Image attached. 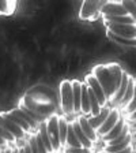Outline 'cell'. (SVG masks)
Wrapping results in <instances>:
<instances>
[{
  "mask_svg": "<svg viewBox=\"0 0 136 153\" xmlns=\"http://www.w3.org/2000/svg\"><path fill=\"white\" fill-rule=\"evenodd\" d=\"M91 74L95 76V79L99 82L101 88L104 89L105 96H106V100L112 101L113 96L116 94V81L112 76V74L109 73L106 64H98L93 68Z\"/></svg>",
  "mask_w": 136,
  "mask_h": 153,
  "instance_id": "6da1fadb",
  "label": "cell"
},
{
  "mask_svg": "<svg viewBox=\"0 0 136 153\" xmlns=\"http://www.w3.org/2000/svg\"><path fill=\"white\" fill-rule=\"evenodd\" d=\"M60 102H61V109L65 114H72L74 92H72V83L68 79H64L60 85Z\"/></svg>",
  "mask_w": 136,
  "mask_h": 153,
  "instance_id": "7a4b0ae2",
  "label": "cell"
},
{
  "mask_svg": "<svg viewBox=\"0 0 136 153\" xmlns=\"http://www.w3.org/2000/svg\"><path fill=\"white\" fill-rule=\"evenodd\" d=\"M106 1H83L79 10V18L85 21H94L99 16L101 8Z\"/></svg>",
  "mask_w": 136,
  "mask_h": 153,
  "instance_id": "3957f363",
  "label": "cell"
},
{
  "mask_svg": "<svg viewBox=\"0 0 136 153\" xmlns=\"http://www.w3.org/2000/svg\"><path fill=\"white\" fill-rule=\"evenodd\" d=\"M59 118L57 115H52L49 116L46 120V131H48V135L51 138V142H52V146H53L54 153L60 152L61 149V143H60V138H59Z\"/></svg>",
  "mask_w": 136,
  "mask_h": 153,
  "instance_id": "277c9868",
  "label": "cell"
},
{
  "mask_svg": "<svg viewBox=\"0 0 136 153\" xmlns=\"http://www.w3.org/2000/svg\"><path fill=\"white\" fill-rule=\"evenodd\" d=\"M108 32L113 33L121 38L136 40V25H116V23H106Z\"/></svg>",
  "mask_w": 136,
  "mask_h": 153,
  "instance_id": "5b68a950",
  "label": "cell"
},
{
  "mask_svg": "<svg viewBox=\"0 0 136 153\" xmlns=\"http://www.w3.org/2000/svg\"><path fill=\"white\" fill-rule=\"evenodd\" d=\"M85 83L89 86L93 92H94L95 97H97L99 105H101V108H105V105H106L108 100H106V96H105L104 89L101 88V85H99L98 81L95 79V76L93 75V74H87V75L85 76Z\"/></svg>",
  "mask_w": 136,
  "mask_h": 153,
  "instance_id": "8992f818",
  "label": "cell"
},
{
  "mask_svg": "<svg viewBox=\"0 0 136 153\" xmlns=\"http://www.w3.org/2000/svg\"><path fill=\"white\" fill-rule=\"evenodd\" d=\"M102 16H125L128 11L125 10L123 1H106L101 8Z\"/></svg>",
  "mask_w": 136,
  "mask_h": 153,
  "instance_id": "52a82bcc",
  "label": "cell"
},
{
  "mask_svg": "<svg viewBox=\"0 0 136 153\" xmlns=\"http://www.w3.org/2000/svg\"><path fill=\"white\" fill-rule=\"evenodd\" d=\"M120 119H121L120 111H118L117 108H112L110 112H109V115H108V118H106V120H105L104 124L97 130V134H98L99 137H104L105 134H108L109 131L117 124V122L120 120Z\"/></svg>",
  "mask_w": 136,
  "mask_h": 153,
  "instance_id": "ba28073f",
  "label": "cell"
},
{
  "mask_svg": "<svg viewBox=\"0 0 136 153\" xmlns=\"http://www.w3.org/2000/svg\"><path fill=\"white\" fill-rule=\"evenodd\" d=\"M0 126H1V127H6L16 140H22V138L25 137V131L19 127L16 123H14L12 120L4 118L3 115H0Z\"/></svg>",
  "mask_w": 136,
  "mask_h": 153,
  "instance_id": "9c48e42d",
  "label": "cell"
},
{
  "mask_svg": "<svg viewBox=\"0 0 136 153\" xmlns=\"http://www.w3.org/2000/svg\"><path fill=\"white\" fill-rule=\"evenodd\" d=\"M78 120H79V124H80V127H82L83 133L86 134V137L89 138V140L91 141L93 143L97 142V141L99 140V135L97 134V131H95L94 128L90 126L87 118H86V116H79V119H78Z\"/></svg>",
  "mask_w": 136,
  "mask_h": 153,
  "instance_id": "30bf717a",
  "label": "cell"
},
{
  "mask_svg": "<svg viewBox=\"0 0 136 153\" xmlns=\"http://www.w3.org/2000/svg\"><path fill=\"white\" fill-rule=\"evenodd\" d=\"M72 123V127H74V131H75L76 134V137H78V140L80 141V143H82V146L86 148V149H93V142L89 140V138L86 137V134L83 133L82 127H80V124H79V120L76 119V120H72L71 122Z\"/></svg>",
  "mask_w": 136,
  "mask_h": 153,
  "instance_id": "8fae6325",
  "label": "cell"
},
{
  "mask_svg": "<svg viewBox=\"0 0 136 153\" xmlns=\"http://www.w3.org/2000/svg\"><path fill=\"white\" fill-rule=\"evenodd\" d=\"M72 92H74V112H82L80 99H82V82L78 79H72Z\"/></svg>",
  "mask_w": 136,
  "mask_h": 153,
  "instance_id": "7c38bea8",
  "label": "cell"
},
{
  "mask_svg": "<svg viewBox=\"0 0 136 153\" xmlns=\"http://www.w3.org/2000/svg\"><path fill=\"white\" fill-rule=\"evenodd\" d=\"M132 133L128 135L127 138H125V141H123L121 143H117V145H104V148H102V152L105 153H116V152H121V150L127 149V148L132 146Z\"/></svg>",
  "mask_w": 136,
  "mask_h": 153,
  "instance_id": "4fadbf2b",
  "label": "cell"
},
{
  "mask_svg": "<svg viewBox=\"0 0 136 153\" xmlns=\"http://www.w3.org/2000/svg\"><path fill=\"white\" fill-rule=\"evenodd\" d=\"M0 115H3L4 118H7V119H10V120H12L14 123H16L19 126V127L22 128L25 133H29V131H32L33 128H32V126L27 123V122H25L23 119H21L18 116V115H15L12 111H4V112H0Z\"/></svg>",
  "mask_w": 136,
  "mask_h": 153,
  "instance_id": "5bb4252c",
  "label": "cell"
},
{
  "mask_svg": "<svg viewBox=\"0 0 136 153\" xmlns=\"http://www.w3.org/2000/svg\"><path fill=\"white\" fill-rule=\"evenodd\" d=\"M129 74L128 73H125L124 71L123 73V81H121V85H120V88H118V90H117V93L113 96V99H112V101L114 102V104H120V101L123 100V97H124V94H125V92H127V88H128V83H129Z\"/></svg>",
  "mask_w": 136,
  "mask_h": 153,
  "instance_id": "9a60e30c",
  "label": "cell"
},
{
  "mask_svg": "<svg viewBox=\"0 0 136 153\" xmlns=\"http://www.w3.org/2000/svg\"><path fill=\"white\" fill-rule=\"evenodd\" d=\"M109 112H110V109H109V108H102L101 114H99L98 116H94V118H93V116H90V118H87V120H89L90 126H91V127L94 128L95 131H97V130H98V128L102 126V124H104V122L106 120V118H108Z\"/></svg>",
  "mask_w": 136,
  "mask_h": 153,
  "instance_id": "2e32d148",
  "label": "cell"
},
{
  "mask_svg": "<svg viewBox=\"0 0 136 153\" xmlns=\"http://www.w3.org/2000/svg\"><path fill=\"white\" fill-rule=\"evenodd\" d=\"M125 124H127L125 120H124V119H120V120L117 122V124H116L108 134H105L104 137H102V141H104V142H108V141H112L116 137H118V135L121 134V131L124 130V127H125Z\"/></svg>",
  "mask_w": 136,
  "mask_h": 153,
  "instance_id": "e0dca14e",
  "label": "cell"
},
{
  "mask_svg": "<svg viewBox=\"0 0 136 153\" xmlns=\"http://www.w3.org/2000/svg\"><path fill=\"white\" fill-rule=\"evenodd\" d=\"M80 108L85 115H89L91 111V105H90V97H89V90H87V85L82 83V99H80Z\"/></svg>",
  "mask_w": 136,
  "mask_h": 153,
  "instance_id": "ac0fdd59",
  "label": "cell"
},
{
  "mask_svg": "<svg viewBox=\"0 0 136 153\" xmlns=\"http://www.w3.org/2000/svg\"><path fill=\"white\" fill-rule=\"evenodd\" d=\"M65 146H72V148H83L80 141L78 140L76 137L75 131H74L72 127V123L68 122V130H67V142H65Z\"/></svg>",
  "mask_w": 136,
  "mask_h": 153,
  "instance_id": "d6986e66",
  "label": "cell"
},
{
  "mask_svg": "<svg viewBox=\"0 0 136 153\" xmlns=\"http://www.w3.org/2000/svg\"><path fill=\"white\" fill-rule=\"evenodd\" d=\"M135 85H136V82L133 81V78H129V83H128L127 92H125V94H124L123 100H121L120 104H118V107H120L121 109L125 108V107L129 104L131 100H132V97H133V90H135Z\"/></svg>",
  "mask_w": 136,
  "mask_h": 153,
  "instance_id": "ffe728a7",
  "label": "cell"
},
{
  "mask_svg": "<svg viewBox=\"0 0 136 153\" xmlns=\"http://www.w3.org/2000/svg\"><path fill=\"white\" fill-rule=\"evenodd\" d=\"M67 130H68V122H67L65 118L60 116V118H59V138H60L61 148L65 146V142H67Z\"/></svg>",
  "mask_w": 136,
  "mask_h": 153,
  "instance_id": "44dd1931",
  "label": "cell"
},
{
  "mask_svg": "<svg viewBox=\"0 0 136 153\" xmlns=\"http://www.w3.org/2000/svg\"><path fill=\"white\" fill-rule=\"evenodd\" d=\"M38 134H40V137H41V140H42V142H44L45 148H46L48 153H54L53 146H52V142H51V138H49V135H48L46 124H45V123H42L41 126H40V130H38Z\"/></svg>",
  "mask_w": 136,
  "mask_h": 153,
  "instance_id": "7402d4cb",
  "label": "cell"
},
{
  "mask_svg": "<svg viewBox=\"0 0 136 153\" xmlns=\"http://www.w3.org/2000/svg\"><path fill=\"white\" fill-rule=\"evenodd\" d=\"M11 111H12L15 115H18V116H19V118H21V119H23V120H25V122H27V123L30 124V126H32V128H33V130H34V128L37 127V122H35L34 119H32V118H30V116H29V115L26 114V112L23 111V109H21V108H19V107H18V108H15V109H11Z\"/></svg>",
  "mask_w": 136,
  "mask_h": 153,
  "instance_id": "603a6c76",
  "label": "cell"
},
{
  "mask_svg": "<svg viewBox=\"0 0 136 153\" xmlns=\"http://www.w3.org/2000/svg\"><path fill=\"white\" fill-rule=\"evenodd\" d=\"M108 34H109V37L113 40V41H116L117 44H123V45H128V47H136V40H128V38H121V37H118V36H114L113 33H110V32H108Z\"/></svg>",
  "mask_w": 136,
  "mask_h": 153,
  "instance_id": "cb8c5ba5",
  "label": "cell"
},
{
  "mask_svg": "<svg viewBox=\"0 0 136 153\" xmlns=\"http://www.w3.org/2000/svg\"><path fill=\"white\" fill-rule=\"evenodd\" d=\"M123 4L128 11V15L136 22V3L135 1H123Z\"/></svg>",
  "mask_w": 136,
  "mask_h": 153,
  "instance_id": "d4e9b609",
  "label": "cell"
},
{
  "mask_svg": "<svg viewBox=\"0 0 136 153\" xmlns=\"http://www.w3.org/2000/svg\"><path fill=\"white\" fill-rule=\"evenodd\" d=\"M136 111V85H135V90H133V97H132V100L129 101V104L124 108V112L127 115H131V114H133V112Z\"/></svg>",
  "mask_w": 136,
  "mask_h": 153,
  "instance_id": "484cf974",
  "label": "cell"
},
{
  "mask_svg": "<svg viewBox=\"0 0 136 153\" xmlns=\"http://www.w3.org/2000/svg\"><path fill=\"white\" fill-rule=\"evenodd\" d=\"M0 138H3V140L7 141V142H15L16 141V138L14 137L12 134L10 133L6 127H1V126H0Z\"/></svg>",
  "mask_w": 136,
  "mask_h": 153,
  "instance_id": "4316f807",
  "label": "cell"
},
{
  "mask_svg": "<svg viewBox=\"0 0 136 153\" xmlns=\"http://www.w3.org/2000/svg\"><path fill=\"white\" fill-rule=\"evenodd\" d=\"M63 153H91L90 149L86 148H72V146H64Z\"/></svg>",
  "mask_w": 136,
  "mask_h": 153,
  "instance_id": "83f0119b",
  "label": "cell"
},
{
  "mask_svg": "<svg viewBox=\"0 0 136 153\" xmlns=\"http://www.w3.org/2000/svg\"><path fill=\"white\" fill-rule=\"evenodd\" d=\"M35 141H37V148H38V152H40V153H48L46 148H45L44 142H42L41 137H40V134H37V135H35Z\"/></svg>",
  "mask_w": 136,
  "mask_h": 153,
  "instance_id": "f1b7e54d",
  "label": "cell"
},
{
  "mask_svg": "<svg viewBox=\"0 0 136 153\" xmlns=\"http://www.w3.org/2000/svg\"><path fill=\"white\" fill-rule=\"evenodd\" d=\"M10 1H0V14H10Z\"/></svg>",
  "mask_w": 136,
  "mask_h": 153,
  "instance_id": "f546056e",
  "label": "cell"
},
{
  "mask_svg": "<svg viewBox=\"0 0 136 153\" xmlns=\"http://www.w3.org/2000/svg\"><path fill=\"white\" fill-rule=\"evenodd\" d=\"M29 146H30V150H32V153H40L38 152V148H37V141H35V137L32 138V140L29 141Z\"/></svg>",
  "mask_w": 136,
  "mask_h": 153,
  "instance_id": "4dcf8cb0",
  "label": "cell"
},
{
  "mask_svg": "<svg viewBox=\"0 0 136 153\" xmlns=\"http://www.w3.org/2000/svg\"><path fill=\"white\" fill-rule=\"evenodd\" d=\"M132 152H133L132 146H129V148H127V149H124V150H121V152H116V153H132ZM101 153H105V152H101Z\"/></svg>",
  "mask_w": 136,
  "mask_h": 153,
  "instance_id": "1f68e13d",
  "label": "cell"
},
{
  "mask_svg": "<svg viewBox=\"0 0 136 153\" xmlns=\"http://www.w3.org/2000/svg\"><path fill=\"white\" fill-rule=\"evenodd\" d=\"M128 119H129L131 122H133V120H136V111L133 112V114H131V115H128Z\"/></svg>",
  "mask_w": 136,
  "mask_h": 153,
  "instance_id": "d6a6232c",
  "label": "cell"
},
{
  "mask_svg": "<svg viewBox=\"0 0 136 153\" xmlns=\"http://www.w3.org/2000/svg\"><path fill=\"white\" fill-rule=\"evenodd\" d=\"M23 149H25V153H32V150H30V146H29V143H25V145H23Z\"/></svg>",
  "mask_w": 136,
  "mask_h": 153,
  "instance_id": "836d02e7",
  "label": "cell"
},
{
  "mask_svg": "<svg viewBox=\"0 0 136 153\" xmlns=\"http://www.w3.org/2000/svg\"><path fill=\"white\" fill-rule=\"evenodd\" d=\"M4 145H7V141H4L3 138H0V146H4Z\"/></svg>",
  "mask_w": 136,
  "mask_h": 153,
  "instance_id": "e575fe53",
  "label": "cell"
},
{
  "mask_svg": "<svg viewBox=\"0 0 136 153\" xmlns=\"http://www.w3.org/2000/svg\"><path fill=\"white\" fill-rule=\"evenodd\" d=\"M131 128H132V130H136V120H133L132 123H131Z\"/></svg>",
  "mask_w": 136,
  "mask_h": 153,
  "instance_id": "d590c367",
  "label": "cell"
},
{
  "mask_svg": "<svg viewBox=\"0 0 136 153\" xmlns=\"http://www.w3.org/2000/svg\"><path fill=\"white\" fill-rule=\"evenodd\" d=\"M132 141L136 143V130H133V134H132Z\"/></svg>",
  "mask_w": 136,
  "mask_h": 153,
  "instance_id": "8d00e7d4",
  "label": "cell"
},
{
  "mask_svg": "<svg viewBox=\"0 0 136 153\" xmlns=\"http://www.w3.org/2000/svg\"><path fill=\"white\" fill-rule=\"evenodd\" d=\"M3 153H12V150H11V149H6Z\"/></svg>",
  "mask_w": 136,
  "mask_h": 153,
  "instance_id": "74e56055",
  "label": "cell"
},
{
  "mask_svg": "<svg viewBox=\"0 0 136 153\" xmlns=\"http://www.w3.org/2000/svg\"><path fill=\"white\" fill-rule=\"evenodd\" d=\"M12 153H19V148H15V149L12 150Z\"/></svg>",
  "mask_w": 136,
  "mask_h": 153,
  "instance_id": "f35d334b",
  "label": "cell"
},
{
  "mask_svg": "<svg viewBox=\"0 0 136 153\" xmlns=\"http://www.w3.org/2000/svg\"><path fill=\"white\" fill-rule=\"evenodd\" d=\"M133 150H135V152H136V143H135V149H133Z\"/></svg>",
  "mask_w": 136,
  "mask_h": 153,
  "instance_id": "ab89813d",
  "label": "cell"
},
{
  "mask_svg": "<svg viewBox=\"0 0 136 153\" xmlns=\"http://www.w3.org/2000/svg\"><path fill=\"white\" fill-rule=\"evenodd\" d=\"M0 153H1V146H0Z\"/></svg>",
  "mask_w": 136,
  "mask_h": 153,
  "instance_id": "60d3db41",
  "label": "cell"
},
{
  "mask_svg": "<svg viewBox=\"0 0 136 153\" xmlns=\"http://www.w3.org/2000/svg\"><path fill=\"white\" fill-rule=\"evenodd\" d=\"M135 3H136V1H135Z\"/></svg>",
  "mask_w": 136,
  "mask_h": 153,
  "instance_id": "b9f144b4",
  "label": "cell"
}]
</instances>
